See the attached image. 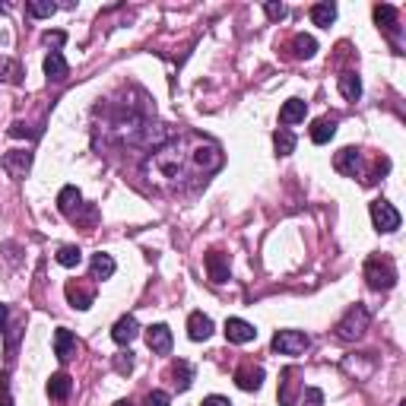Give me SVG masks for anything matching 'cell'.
Wrapping results in <instances>:
<instances>
[{
  "label": "cell",
  "instance_id": "2",
  "mask_svg": "<svg viewBox=\"0 0 406 406\" xmlns=\"http://www.w3.org/2000/svg\"><path fill=\"white\" fill-rule=\"evenodd\" d=\"M365 280H368L372 289L387 292L397 286V267H393V261L387 254H372L365 261Z\"/></svg>",
  "mask_w": 406,
  "mask_h": 406
},
{
  "label": "cell",
  "instance_id": "10",
  "mask_svg": "<svg viewBox=\"0 0 406 406\" xmlns=\"http://www.w3.org/2000/svg\"><path fill=\"white\" fill-rule=\"evenodd\" d=\"M83 207H86V203H83V194L76 191L73 184H67L61 194H57V210H61V213L67 216V219H76Z\"/></svg>",
  "mask_w": 406,
  "mask_h": 406
},
{
  "label": "cell",
  "instance_id": "6",
  "mask_svg": "<svg viewBox=\"0 0 406 406\" xmlns=\"http://www.w3.org/2000/svg\"><path fill=\"white\" fill-rule=\"evenodd\" d=\"M64 292H67L70 308H76V311H86L92 302H96V289H92V286H83L80 280H70Z\"/></svg>",
  "mask_w": 406,
  "mask_h": 406
},
{
  "label": "cell",
  "instance_id": "26",
  "mask_svg": "<svg viewBox=\"0 0 406 406\" xmlns=\"http://www.w3.org/2000/svg\"><path fill=\"white\" fill-rule=\"evenodd\" d=\"M172 378H175V387H178V391H187V387L194 384V365L184 362V358H178V362L172 365Z\"/></svg>",
  "mask_w": 406,
  "mask_h": 406
},
{
  "label": "cell",
  "instance_id": "3",
  "mask_svg": "<svg viewBox=\"0 0 406 406\" xmlns=\"http://www.w3.org/2000/svg\"><path fill=\"white\" fill-rule=\"evenodd\" d=\"M368 321H372L368 308H365V305H352V308L343 314V321L337 324V337L346 340V343H349V340H358L365 331H368Z\"/></svg>",
  "mask_w": 406,
  "mask_h": 406
},
{
  "label": "cell",
  "instance_id": "13",
  "mask_svg": "<svg viewBox=\"0 0 406 406\" xmlns=\"http://www.w3.org/2000/svg\"><path fill=\"white\" fill-rule=\"evenodd\" d=\"M226 340L229 343H251V340H257V331H254V324L248 321H241V317H229L226 321Z\"/></svg>",
  "mask_w": 406,
  "mask_h": 406
},
{
  "label": "cell",
  "instance_id": "32",
  "mask_svg": "<svg viewBox=\"0 0 406 406\" xmlns=\"http://www.w3.org/2000/svg\"><path fill=\"white\" fill-rule=\"evenodd\" d=\"M168 403H172V397L166 391H150L143 400V406H168Z\"/></svg>",
  "mask_w": 406,
  "mask_h": 406
},
{
  "label": "cell",
  "instance_id": "31",
  "mask_svg": "<svg viewBox=\"0 0 406 406\" xmlns=\"http://www.w3.org/2000/svg\"><path fill=\"white\" fill-rule=\"evenodd\" d=\"M26 13L35 16V20H45V16H55L57 13V3H51V0H29L26 3Z\"/></svg>",
  "mask_w": 406,
  "mask_h": 406
},
{
  "label": "cell",
  "instance_id": "37",
  "mask_svg": "<svg viewBox=\"0 0 406 406\" xmlns=\"http://www.w3.org/2000/svg\"><path fill=\"white\" fill-rule=\"evenodd\" d=\"M0 406H13V397H10V384H7V378H0Z\"/></svg>",
  "mask_w": 406,
  "mask_h": 406
},
{
  "label": "cell",
  "instance_id": "17",
  "mask_svg": "<svg viewBox=\"0 0 406 406\" xmlns=\"http://www.w3.org/2000/svg\"><path fill=\"white\" fill-rule=\"evenodd\" d=\"M305 115H308V102L305 99H289V102L280 108V124H298V121H305Z\"/></svg>",
  "mask_w": 406,
  "mask_h": 406
},
{
  "label": "cell",
  "instance_id": "29",
  "mask_svg": "<svg viewBox=\"0 0 406 406\" xmlns=\"http://www.w3.org/2000/svg\"><path fill=\"white\" fill-rule=\"evenodd\" d=\"M55 261L61 263V267H80V261H83V251L76 248V245H64V248H57Z\"/></svg>",
  "mask_w": 406,
  "mask_h": 406
},
{
  "label": "cell",
  "instance_id": "36",
  "mask_svg": "<svg viewBox=\"0 0 406 406\" xmlns=\"http://www.w3.org/2000/svg\"><path fill=\"white\" fill-rule=\"evenodd\" d=\"M321 403H324V393L317 387H308L305 391V406H321Z\"/></svg>",
  "mask_w": 406,
  "mask_h": 406
},
{
  "label": "cell",
  "instance_id": "19",
  "mask_svg": "<svg viewBox=\"0 0 406 406\" xmlns=\"http://www.w3.org/2000/svg\"><path fill=\"white\" fill-rule=\"evenodd\" d=\"M73 349H76V337L67 327H57L55 331V356L61 358V362H67V358H73Z\"/></svg>",
  "mask_w": 406,
  "mask_h": 406
},
{
  "label": "cell",
  "instance_id": "34",
  "mask_svg": "<svg viewBox=\"0 0 406 406\" xmlns=\"http://www.w3.org/2000/svg\"><path fill=\"white\" fill-rule=\"evenodd\" d=\"M263 10H267V16H270V20H286V13H289V10H286V7H282V3H273V0H270V3H263Z\"/></svg>",
  "mask_w": 406,
  "mask_h": 406
},
{
  "label": "cell",
  "instance_id": "21",
  "mask_svg": "<svg viewBox=\"0 0 406 406\" xmlns=\"http://www.w3.org/2000/svg\"><path fill=\"white\" fill-rule=\"evenodd\" d=\"M298 368H286L282 372V387H280V406H292L296 403V391H298Z\"/></svg>",
  "mask_w": 406,
  "mask_h": 406
},
{
  "label": "cell",
  "instance_id": "27",
  "mask_svg": "<svg viewBox=\"0 0 406 406\" xmlns=\"http://www.w3.org/2000/svg\"><path fill=\"white\" fill-rule=\"evenodd\" d=\"M337 20V7L333 3H314L311 7V22L321 29H331V22Z\"/></svg>",
  "mask_w": 406,
  "mask_h": 406
},
{
  "label": "cell",
  "instance_id": "41",
  "mask_svg": "<svg viewBox=\"0 0 406 406\" xmlns=\"http://www.w3.org/2000/svg\"><path fill=\"white\" fill-rule=\"evenodd\" d=\"M7 10H10V7H7V3H0V13H7Z\"/></svg>",
  "mask_w": 406,
  "mask_h": 406
},
{
  "label": "cell",
  "instance_id": "1",
  "mask_svg": "<svg viewBox=\"0 0 406 406\" xmlns=\"http://www.w3.org/2000/svg\"><path fill=\"white\" fill-rule=\"evenodd\" d=\"M222 168V150L210 137L200 133H184V137L172 140L168 137L162 146H156L146 162L150 178L162 181L168 191H191L200 181L207 184V178Z\"/></svg>",
  "mask_w": 406,
  "mask_h": 406
},
{
  "label": "cell",
  "instance_id": "24",
  "mask_svg": "<svg viewBox=\"0 0 406 406\" xmlns=\"http://www.w3.org/2000/svg\"><path fill=\"white\" fill-rule=\"evenodd\" d=\"M397 7H391V3H378V7H375V22H378L381 29H384V32H397Z\"/></svg>",
  "mask_w": 406,
  "mask_h": 406
},
{
  "label": "cell",
  "instance_id": "9",
  "mask_svg": "<svg viewBox=\"0 0 406 406\" xmlns=\"http://www.w3.org/2000/svg\"><path fill=\"white\" fill-rule=\"evenodd\" d=\"M3 168H7L10 178H26L29 168H32V152L29 150H13L3 156Z\"/></svg>",
  "mask_w": 406,
  "mask_h": 406
},
{
  "label": "cell",
  "instance_id": "8",
  "mask_svg": "<svg viewBox=\"0 0 406 406\" xmlns=\"http://www.w3.org/2000/svg\"><path fill=\"white\" fill-rule=\"evenodd\" d=\"M333 168H337L340 175H346V178H356L358 168H362V152L352 150V146L340 150L337 156H333Z\"/></svg>",
  "mask_w": 406,
  "mask_h": 406
},
{
  "label": "cell",
  "instance_id": "35",
  "mask_svg": "<svg viewBox=\"0 0 406 406\" xmlns=\"http://www.w3.org/2000/svg\"><path fill=\"white\" fill-rule=\"evenodd\" d=\"M67 42V32H45V45H51V48H61V45Z\"/></svg>",
  "mask_w": 406,
  "mask_h": 406
},
{
  "label": "cell",
  "instance_id": "25",
  "mask_svg": "<svg viewBox=\"0 0 406 406\" xmlns=\"http://www.w3.org/2000/svg\"><path fill=\"white\" fill-rule=\"evenodd\" d=\"M70 391H73V381H70V375H51L48 381V397L51 400H67Z\"/></svg>",
  "mask_w": 406,
  "mask_h": 406
},
{
  "label": "cell",
  "instance_id": "33",
  "mask_svg": "<svg viewBox=\"0 0 406 406\" xmlns=\"http://www.w3.org/2000/svg\"><path fill=\"white\" fill-rule=\"evenodd\" d=\"M115 368H117V375H131V372H133V356H131V352L117 356V358H115Z\"/></svg>",
  "mask_w": 406,
  "mask_h": 406
},
{
  "label": "cell",
  "instance_id": "11",
  "mask_svg": "<svg viewBox=\"0 0 406 406\" xmlns=\"http://www.w3.org/2000/svg\"><path fill=\"white\" fill-rule=\"evenodd\" d=\"M140 333V324L133 314H124V317H117V324L111 327V340H115L117 346H131L133 340H137Z\"/></svg>",
  "mask_w": 406,
  "mask_h": 406
},
{
  "label": "cell",
  "instance_id": "23",
  "mask_svg": "<svg viewBox=\"0 0 406 406\" xmlns=\"http://www.w3.org/2000/svg\"><path fill=\"white\" fill-rule=\"evenodd\" d=\"M337 86H340V96H343L346 102H356V99L362 96V80H358L356 73H340Z\"/></svg>",
  "mask_w": 406,
  "mask_h": 406
},
{
  "label": "cell",
  "instance_id": "12",
  "mask_svg": "<svg viewBox=\"0 0 406 406\" xmlns=\"http://www.w3.org/2000/svg\"><path fill=\"white\" fill-rule=\"evenodd\" d=\"M235 384H238L241 391H257V387L263 384V368L254 362H241L238 372H235Z\"/></svg>",
  "mask_w": 406,
  "mask_h": 406
},
{
  "label": "cell",
  "instance_id": "7",
  "mask_svg": "<svg viewBox=\"0 0 406 406\" xmlns=\"http://www.w3.org/2000/svg\"><path fill=\"white\" fill-rule=\"evenodd\" d=\"M146 346H150L152 352H159V356H168V352H172V331H168L166 324L146 327Z\"/></svg>",
  "mask_w": 406,
  "mask_h": 406
},
{
  "label": "cell",
  "instance_id": "15",
  "mask_svg": "<svg viewBox=\"0 0 406 406\" xmlns=\"http://www.w3.org/2000/svg\"><path fill=\"white\" fill-rule=\"evenodd\" d=\"M286 51H289V57H296V61H308V57H314L317 42L311 38V35L298 32V35H292V42L286 45Z\"/></svg>",
  "mask_w": 406,
  "mask_h": 406
},
{
  "label": "cell",
  "instance_id": "20",
  "mask_svg": "<svg viewBox=\"0 0 406 406\" xmlns=\"http://www.w3.org/2000/svg\"><path fill=\"white\" fill-rule=\"evenodd\" d=\"M89 273H92V280H111L115 276V257L111 254H92V261H89Z\"/></svg>",
  "mask_w": 406,
  "mask_h": 406
},
{
  "label": "cell",
  "instance_id": "39",
  "mask_svg": "<svg viewBox=\"0 0 406 406\" xmlns=\"http://www.w3.org/2000/svg\"><path fill=\"white\" fill-rule=\"evenodd\" d=\"M7 317H10V311H7V305H0V333L7 331Z\"/></svg>",
  "mask_w": 406,
  "mask_h": 406
},
{
  "label": "cell",
  "instance_id": "38",
  "mask_svg": "<svg viewBox=\"0 0 406 406\" xmlns=\"http://www.w3.org/2000/svg\"><path fill=\"white\" fill-rule=\"evenodd\" d=\"M200 406H232V403H229V397H219V393H213V397H207Z\"/></svg>",
  "mask_w": 406,
  "mask_h": 406
},
{
  "label": "cell",
  "instance_id": "5",
  "mask_svg": "<svg viewBox=\"0 0 406 406\" xmlns=\"http://www.w3.org/2000/svg\"><path fill=\"white\" fill-rule=\"evenodd\" d=\"M368 213H372V222L378 232H397L400 229V213L387 203V200H372V207H368Z\"/></svg>",
  "mask_w": 406,
  "mask_h": 406
},
{
  "label": "cell",
  "instance_id": "18",
  "mask_svg": "<svg viewBox=\"0 0 406 406\" xmlns=\"http://www.w3.org/2000/svg\"><path fill=\"white\" fill-rule=\"evenodd\" d=\"M207 273L213 282H226L229 280V254L222 251H210L207 254Z\"/></svg>",
  "mask_w": 406,
  "mask_h": 406
},
{
  "label": "cell",
  "instance_id": "14",
  "mask_svg": "<svg viewBox=\"0 0 406 406\" xmlns=\"http://www.w3.org/2000/svg\"><path fill=\"white\" fill-rule=\"evenodd\" d=\"M187 337L191 340H210L213 337V317H207L203 311H194L191 317H187Z\"/></svg>",
  "mask_w": 406,
  "mask_h": 406
},
{
  "label": "cell",
  "instance_id": "28",
  "mask_svg": "<svg viewBox=\"0 0 406 406\" xmlns=\"http://www.w3.org/2000/svg\"><path fill=\"white\" fill-rule=\"evenodd\" d=\"M296 133L292 131H286V127H280V131L273 133V146H276V152H280V156H292V152H296Z\"/></svg>",
  "mask_w": 406,
  "mask_h": 406
},
{
  "label": "cell",
  "instance_id": "40",
  "mask_svg": "<svg viewBox=\"0 0 406 406\" xmlns=\"http://www.w3.org/2000/svg\"><path fill=\"white\" fill-rule=\"evenodd\" d=\"M115 406H133V403H131V400H117Z\"/></svg>",
  "mask_w": 406,
  "mask_h": 406
},
{
  "label": "cell",
  "instance_id": "30",
  "mask_svg": "<svg viewBox=\"0 0 406 406\" xmlns=\"http://www.w3.org/2000/svg\"><path fill=\"white\" fill-rule=\"evenodd\" d=\"M0 76H3L7 83H22V64L13 61V57H3V61H0Z\"/></svg>",
  "mask_w": 406,
  "mask_h": 406
},
{
  "label": "cell",
  "instance_id": "22",
  "mask_svg": "<svg viewBox=\"0 0 406 406\" xmlns=\"http://www.w3.org/2000/svg\"><path fill=\"white\" fill-rule=\"evenodd\" d=\"M333 133H337V121H333V117H321V121L311 124V143H317V146L331 143Z\"/></svg>",
  "mask_w": 406,
  "mask_h": 406
},
{
  "label": "cell",
  "instance_id": "16",
  "mask_svg": "<svg viewBox=\"0 0 406 406\" xmlns=\"http://www.w3.org/2000/svg\"><path fill=\"white\" fill-rule=\"evenodd\" d=\"M45 76H48L51 83H64L70 76V64L64 61L61 51H51V55L45 57Z\"/></svg>",
  "mask_w": 406,
  "mask_h": 406
},
{
  "label": "cell",
  "instance_id": "4",
  "mask_svg": "<svg viewBox=\"0 0 406 406\" xmlns=\"http://www.w3.org/2000/svg\"><path fill=\"white\" fill-rule=\"evenodd\" d=\"M308 333L302 331H280L273 337V352H280V356H302L305 349H308Z\"/></svg>",
  "mask_w": 406,
  "mask_h": 406
}]
</instances>
